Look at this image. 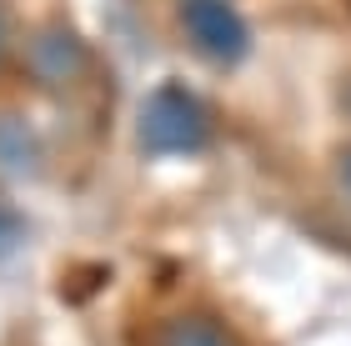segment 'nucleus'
<instances>
[{
  "mask_svg": "<svg viewBox=\"0 0 351 346\" xmlns=\"http://www.w3.org/2000/svg\"><path fill=\"white\" fill-rule=\"evenodd\" d=\"M156 346H236V336L211 311H176L156 326Z\"/></svg>",
  "mask_w": 351,
  "mask_h": 346,
  "instance_id": "4",
  "label": "nucleus"
},
{
  "mask_svg": "<svg viewBox=\"0 0 351 346\" xmlns=\"http://www.w3.org/2000/svg\"><path fill=\"white\" fill-rule=\"evenodd\" d=\"M346 5H351V0H346Z\"/></svg>",
  "mask_w": 351,
  "mask_h": 346,
  "instance_id": "8",
  "label": "nucleus"
},
{
  "mask_svg": "<svg viewBox=\"0 0 351 346\" xmlns=\"http://www.w3.org/2000/svg\"><path fill=\"white\" fill-rule=\"evenodd\" d=\"M136 140H141L146 156H201L211 146V116H206L196 90L166 81V86H156L146 96V106H141Z\"/></svg>",
  "mask_w": 351,
  "mask_h": 346,
  "instance_id": "1",
  "label": "nucleus"
},
{
  "mask_svg": "<svg viewBox=\"0 0 351 346\" xmlns=\"http://www.w3.org/2000/svg\"><path fill=\"white\" fill-rule=\"evenodd\" d=\"M181 30L191 51L216 66H236L251 51V25L231 0H181Z\"/></svg>",
  "mask_w": 351,
  "mask_h": 346,
  "instance_id": "2",
  "label": "nucleus"
},
{
  "mask_svg": "<svg viewBox=\"0 0 351 346\" xmlns=\"http://www.w3.org/2000/svg\"><path fill=\"white\" fill-rule=\"evenodd\" d=\"M0 45H5V15H0Z\"/></svg>",
  "mask_w": 351,
  "mask_h": 346,
  "instance_id": "6",
  "label": "nucleus"
},
{
  "mask_svg": "<svg viewBox=\"0 0 351 346\" xmlns=\"http://www.w3.org/2000/svg\"><path fill=\"white\" fill-rule=\"evenodd\" d=\"M30 75H36L40 86H71L75 75H81L86 66V51L75 45V36H66V30H40L36 45H30L25 55Z\"/></svg>",
  "mask_w": 351,
  "mask_h": 346,
  "instance_id": "3",
  "label": "nucleus"
},
{
  "mask_svg": "<svg viewBox=\"0 0 351 346\" xmlns=\"http://www.w3.org/2000/svg\"><path fill=\"white\" fill-rule=\"evenodd\" d=\"M337 181L346 186V196H351V146L341 151V161H337Z\"/></svg>",
  "mask_w": 351,
  "mask_h": 346,
  "instance_id": "5",
  "label": "nucleus"
},
{
  "mask_svg": "<svg viewBox=\"0 0 351 346\" xmlns=\"http://www.w3.org/2000/svg\"><path fill=\"white\" fill-rule=\"evenodd\" d=\"M0 236H5V221H0Z\"/></svg>",
  "mask_w": 351,
  "mask_h": 346,
  "instance_id": "7",
  "label": "nucleus"
}]
</instances>
